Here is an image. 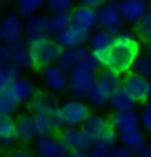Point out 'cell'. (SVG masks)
<instances>
[{"label": "cell", "mask_w": 151, "mask_h": 157, "mask_svg": "<svg viewBox=\"0 0 151 157\" xmlns=\"http://www.w3.org/2000/svg\"><path fill=\"white\" fill-rule=\"evenodd\" d=\"M141 43L135 29L122 31L115 36L114 44L109 51V69L125 75L133 71L134 63L139 56Z\"/></svg>", "instance_id": "cell-1"}, {"label": "cell", "mask_w": 151, "mask_h": 157, "mask_svg": "<svg viewBox=\"0 0 151 157\" xmlns=\"http://www.w3.org/2000/svg\"><path fill=\"white\" fill-rule=\"evenodd\" d=\"M25 20L17 12H11L5 15L0 24V36L3 44L15 47L21 44L25 39Z\"/></svg>", "instance_id": "cell-2"}, {"label": "cell", "mask_w": 151, "mask_h": 157, "mask_svg": "<svg viewBox=\"0 0 151 157\" xmlns=\"http://www.w3.org/2000/svg\"><path fill=\"white\" fill-rule=\"evenodd\" d=\"M98 24L99 29L117 36L123 31L125 20L121 12V0H110L103 7L98 10Z\"/></svg>", "instance_id": "cell-3"}, {"label": "cell", "mask_w": 151, "mask_h": 157, "mask_svg": "<svg viewBox=\"0 0 151 157\" xmlns=\"http://www.w3.org/2000/svg\"><path fill=\"white\" fill-rule=\"evenodd\" d=\"M95 80H97L95 73L88 72V71L76 67L69 73V85H68L69 95H70L72 99L84 101L85 99H88L89 92L93 88Z\"/></svg>", "instance_id": "cell-4"}, {"label": "cell", "mask_w": 151, "mask_h": 157, "mask_svg": "<svg viewBox=\"0 0 151 157\" xmlns=\"http://www.w3.org/2000/svg\"><path fill=\"white\" fill-rule=\"evenodd\" d=\"M55 135L70 151H74V149L90 151L97 143L94 137H92L89 133H86L82 128L77 127H65L60 131H57Z\"/></svg>", "instance_id": "cell-5"}, {"label": "cell", "mask_w": 151, "mask_h": 157, "mask_svg": "<svg viewBox=\"0 0 151 157\" xmlns=\"http://www.w3.org/2000/svg\"><path fill=\"white\" fill-rule=\"evenodd\" d=\"M60 111L63 113L67 127H78L82 125L86 119L92 115L90 107L82 100L69 99L60 105Z\"/></svg>", "instance_id": "cell-6"}, {"label": "cell", "mask_w": 151, "mask_h": 157, "mask_svg": "<svg viewBox=\"0 0 151 157\" xmlns=\"http://www.w3.org/2000/svg\"><path fill=\"white\" fill-rule=\"evenodd\" d=\"M33 149L37 157H68L72 152L56 135L38 136L33 143Z\"/></svg>", "instance_id": "cell-7"}, {"label": "cell", "mask_w": 151, "mask_h": 157, "mask_svg": "<svg viewBox=\"0 0 151 157\" xmlns=\"http://www.w3.org/2000/svg\"><path fill=\"white\" fill-rule=\"evenodd\" d=\"M31 52H32V69L42 71L46 67L56 64L57 59L63 52V48L55 41V39H52L40 48Z\"/></svg>", "instance_id": "cell-8"}, {"label": "cell", "mask_w": 151, "mask_h": 157, "mask_svg": "<svg viewBox=\"0 0 151 157\" xmlns=\"http://www.w3.org/2000/svg\"><path fill=\"white\" fill-rule=\"evenodd\" d=\"M60 105L61 104H59V100L53 93L46 91H37L36 95L25 104V107L27 111L32 115L41 113V115L52 116L60 108Z\"/></svg>", "instance_id": "cell-9"}, {"label": "cell", "mask_w": 151, "mask_h": 157, "mask_svg": "<svg viewBox=\"0 0 151 157\" xmlns=\"http://www.w3.org/2000/svg\"><path fill=\"white\" fill-rule=\"evenodd\" d=\"M90 37L92 33L88 32L86 29H82L81 27L77 25H72L67 31H64L61 35H59L55 39V41L63 49H73L89 45Z\"/></svg>", "instance_id": "cell-10"}, {"label": "cell", "mask_w": 151, "mask_h": 157, "mask_svg": "<svg viewBox=\"0 0 151 157\" xmlns=\"http://www.w3.org/2000/svg\"><path fill=\"white\" fill-rule=\"evenodd\" d=\"M73 25L81 27L82 29H86L88 32H95L99 29L98 24V10L86 7L82 4L76 6L70 12Z\"/></svg>", "instance_id": "cell-11"}, {"label": "cell", "mask_w": 151, "mask_h": 157, "mask_svg": "<svg viewBox=\"0 0 151 157\" xmlns=\"http://www.w3.org/2000/svg\"><path fill=\"white\" fill-rule=\"evenodd\" d=\"M122 87L137 100L138 104H146L147 99V89H149V80L142 77L141 75L130 71L123 75Z\"/></svg>", "instance_id": "cell-12"}, {"label": "cell", "mask_w": 151, "mask_h": 157, "mask_svg": "<svg viewBox=\"0 0 151 157\" xmlns=\"http://www.w3.org/2000/svg\"><path fill=\"white\" fill-rule=\"evenodd\" d=\"M119 143L129 148L134 156H142L146 148L149 147L145 131L139 127L127 132H122L119 135Z\"/></svg>", "instance_id": "cell-13"}, {"label": "cell", "mask_w": 151, "mask_h": 157, "mask_svg": "<svg viewBox=\"0 0 151 157\" xmlns=\"http://www.w3.org/2000/svg\"><path fill=\"white\" fill-rule=\"evenodd\" d=\"M147 8H149V3L145 0H121V12L123 20L130 25H137L142 20Z\"/></svg>", "instance_id": "cell-14"}, {"label": "cell", "mask_w": 151, "mask_h": 157, "mask_svg": "<svg viewBox=\"0 0 151 157\" xmlns=\"http://www.w3.org/2000/svg\"><path fill=\"white\" fill-rule=\"evenodd\" d=\"M0 92H7L9 96H12L19 104H27L32 97L36 95L37 88L31 78L21 77L20 80H17L13 85H11L7 89H2Z\"/></svg>", "instance_id": "cell-15"}, {"label": "cell", "mask_w": 151, "mask_h": 157, "mask_svg": "<svg viewBox=\"0 0 151 157\" xmlns=\"http://www.w3.org/2000/svg\"><path fill=\"white\" fill-rule=\"evenodd\" d=\"M44 81L52 92H61L64 89H68L69 85V75L63 72L56 64L46 67L41 71Z\"/></svg>", "instance_id": "cell-16"}, {"label": "cell", "mask_w": 151, "mask_h": 157, "mask_svg": "<svg viewBox=\"0 0 151 157\" xmlns=\"http://www.w3.org/2000/svg\"><path fill=\"white\" fill-rule=\"evenodd\" d=\"M110 125L117 129L119 133L127 132L131 129H135L141 124V117L135 111H122V112H114L109 117Z\"/></svg>", "instance_id": "cell-17"}, {"label": "cell", "mask_w": 151, "mask_h": 157, "mask_svg": "<svg viewBox=\"0 0 151 157\" xmlns=\"http://www.w3.org/2000/svg\"><path fill=\"white\" fill-rule=\"evenodd\" d=\"M113 91L114 89L111 87H109L105 81L97 77L95 83L93 85V88L90 89V92H89V96H88L86 100L93 105V107L102 108V107H105L106 104H109Z\"/></svg>", "instance_id": "cell-18"}, {"label": "cell", "mask_w": 151, "mask_h": 157, "mask_svg": "<svg viewBox=\"0 0 151 157\" xmlns=\"http://www.w3.org/2000/svg\"><path fill=\"white\" fill-rule=\"evenodd\" d=\"M109 105L111 109H114V112H122V111H135V107L138 105V103L125 88L118 87L111 93Z\"/></svg>", "instance_id": "cell-19"}, {"label": "cell", "mask_w": 151, "mask_h": 157, "mask_svg": "<svg viewBox=\"0 0 151 157\" xmlns=\"http://www.w3.org/2000/svg\"><path fill=\"white\" fill-rule=\"evenodd\" d=\"M76 53V63L77 67L81 69H85L88 72L95 73L99 71V64L95 59L94 52L89 47H80V48H73Z\"/></svg>", "instance_id": "cell-20"}, {"label": "cell", "mask_w": 151, "mask_h": 157, "mask_svg": "<svg viewBox=\"0 0 151 157\" xmlns=\"http://www.w3.org/2000/svg\"><path fill=\"white\" fill-rule=\"evenodd\" d=\"M16 131H17V137L19 141L24 144L34 143L37 139V133L34 129V123L32 116H19L16 119Z\"/></svg>", "instance_id": "cell-21"}, {"label": "cell", "mask_w": 151, "mask_h": 157, "mask_svg": "<svg viewBox=\"0 0 151 157\" xmlns=\"http://www.w3.org/2000/svg\"><path fill=\"white\" fill-rule=\"evenodd\" d=\"M0 141L4 148H11L19 141L16 120L12 117H0Z\"/></svg>", "instance_id": "cell-22"}, {"label": "cell", "mask_w": 151, "mask_h": 157, "mask_svg": "<svg viewBox=\"0 0 151 157\" xmlns=\"http://www.w3.org/2000/svg\"><path fill=\"white\" fill-rule=\"evenodd\" d=\"M109 125H110L109 119H106V117L101 115H93L92 113L86 119V121L81 125V128L98 141V139L102 136V133L109 128Z\"/></svg>", "instance_id": "cell-23"}, {"label": "cell", "mask_w": 151, "mask_h": 157, "mask_svg": "<svg viewBox=\"0 0 151 157\" xmlns=\"http://www.w3.org/2000/svg\"><path fill=\"white\" fill-rule=\"evenodd\" d=\"M115 36L113 33L107 32L105 29H98L92 33L90 41H89V48L93 52H103V51H109L114 44Z\"/></svg>", "instance_id": "cell-24"}, {"label": "cell", "mask_w": 151, "mask_h": 157, "mask_svg": "<svg viewBox=\"0 0 151 157\" xmlns=\"http://www.w3.org/2000/svg\"><path fill=\"white\" fill-rule=\"evenodd\" d=\"M73 25L70 13H59L50 15L48 21V33L52 39H56L64 31H67L69 27Z\"/></svg>", "instance_id": "cell-25"}, {"label": "cell", "mask_w": 151, "mask_h": 157, "mask_svg": "<svg viewBox=\"0 0 151 157\" xmlns=\"http://www.w3.org/2000/svg\"><path fill=\"white\" fill-rule=\"evenodd\" d=\"M48 21L49 16L45 13H34L25 19V31L27 35H49L48 33Z\"/></svg>", "instance_id": "cell-26"}, {"label": "cell", "mask_w": 151, "mask_h": 157, "mask_svg": "<svg viewBox=\"0 0 151 157\" xmlns=\"http://www.w3.org/2000/svg\"><path fill=\"white\" fill-rule=\"evenodd\" d=\"M12 48H13V60H12L13 64L19 67L21 71L32 68V52L27 48L24 41L21 44L12 47Z\"/></svg>", "instance_id": "cell-27"}, {"label": "cell", "mask_w": 151, "mask_h": 157, "mask_svg": "<svg viewBox=\"0 0 151 157\" xmlns=\"http://www.w3.org/2000/svg\"><path fill=\"white\" fill-rule=\"evenodd\" d=\"M21 78V69L12 64L0 68V91L2 89H7L11 85H13L17 80Z\"/></svg>", "instance_id": "cell-28"}, {"label": "cell", "mask_w": 151, "mask_h": 157, "mask_svg": "<svg viewBox=\"0 0 151 157\" xmlns=\"http://www.w3.org/2000/svg\"><path fill=\"white\" fill-rule=\"evenodd\" d=\"M45 6V0H16V12L21 17H29L34 13H38Z\"/></svg>", "instance_id": "cell-29"}, {"label": "cell", "mask_w": 151, "mask_h": 157, "mask_svg": "<svg viewBox=\"0 0 151 157\" xmlns=\"http://www.w3.org/2000/svg\"><path fill=\"white\" fill-rule=\"evenodd\" d=\"M33 123H34V129H36L37 137L38 136H48V135H55L56 129L55 125L52 123V119L48 115H32Z\"/></svg>", "instance_id": "cell-30"}, {"label": "cell", "mask_w": 151, "mask_h": 157, "mask_svg": "<svg viewBox=\"0 0 151 157\" xmlns=\"http://www.w3.org/2000/svg\"><path fill=\"white\" fill-rule=\"evenodd\" d=\"M19 108H20V104L12 96H9L7 92H0V115L2 117H12Z\"/></svg>", "instance_id": "cell-31"}, {"label": "cell", "mask_w": 151, "mask_h": 157, "mask_svg": "<svg viewBox=\"0 0 151 157\" xmlns=\"http://www.w3.org/2000/svg\"><path fill=\"white\" fill-rule=\"evenodd\" d=\"M45 7L50 15L70 13L74 8V0H45Z\"/></svg>", "instance_id": "cell-32"}, {"label": "cell", "mask_w": 151, "mask_h": 157, "mask_svg": "<svg viewBox=\"0 0 151 157\" xmlns=\"http://www.w3.org/2000/svg\"><path fill=\"white\" fill-rule=\"evenodd\" d=\"M56 65L67 75L70 73L77 67L74 49H63V52H61V55L56 61Z\"/></svg>", "instance_id": "cell-33"}, {"label": "cell", "mask_w": 151, "mask_h": 157, "mask_svg": "<svg viewBox=\"0 0 151 157\" xmlns=\"http://www.w3.org/2000/svg\"><path fill=\"white\" fill-rule=\"evenodd\" d=\"M101 80H103L105 83L111 87L113 89L118 88V87H122V81H123V75L115 72L113 69H109V68H105V69H101L98 72V76H97Z\"/></svg>", "instance_id": "cell-34"}, {"label": "cell", "mask_w": 151, "mask_h": 157, "mask_svg": "<svg viewBox=\"0 0 151 157\" xmlns=\"http://www.w3.org/2000/svg\"><path fill=\"white\" fill-rule=\"evenodd\" d=\"M133 71L147 80H151V57L147 55H139L134 63Z\"/></svg>", "instance_id": "cell-35"}, {"label": "cell", "mask_w": 151, "mask_h": 157, "mask_svg": "<svg viewBox=\"0 0 151 157\" xmlns=\"http://www.w3.org/2000/svg\"><path fill=\"white\" fill-rule=\"evenodd\" d=\"M49 40H52L49 35H25L24 44L29 51H34L40 48L41 45H44L45 43H48Z\"/></svg>", "instance_id": "cell-36"}, {"label": "cell", "mask_w": 151, "mask_h": 157, "mask_svg": "<svg viewBox=\"0 0 151 157\" xmlns=\"http://www.w3.org/2000/svg\"><path fill=\"white\" fill-rule=\"evenodd\" d=\"M119 135H121V133H119L117 129L113 127V125H109V128L102 133V136L98 139V141L99 143H102V144H105V145H107L109 148H113V147H115V145L118 144Z\"/></svg>", "instance_id": "cell-37"}, {"label": "cell", "mask_w": 151, "mask_h": 157, "mask_svg": "<svg viewBox=\"0 0 151 157\" xmlns=\"http://www.w3.org/2000/svg\"><path fill=\"white\" fill-rule=\"evenodd\" d=\"M141 127L146 133L151 135V101H147L143 104V108L141 111Z\"/></svg>", "instance_id": "cell-38"}, {"label": "cell", "mask_w": 151, "mask_h": 157, "mask_svg": "<svg viewBox=\"0 0 151 157\" xmlns=\"http://www.w3.org/2000/svg\"><path fill=\"white\" fill-rule=\"evenodd\" d=\"M13 60V48L11 45L3 44L0 47V68L12 64Z\"/></svg>", "instance_id": "cell-39"}, {"label": "cell", "mask_w": 151, "mask_h": 157, "mask_svg": "<svg viewBox=\"0 0 151 157\" xmlns=\"http://www.w3.org/2000/svg\"><path fill=\"white\" fill-rule=\"evenodd\" d=\"M89 157H110V148L107 145L97 141L90 151H88Z\"/></svg>", "instance_id": "cell-40"}, {"label": "cell", "mask_w": 151, "mask_h": 157, "mask_svg": "<svg viewBox=\"0 0 151 157\" xmlns=\"http://www.w3.org/2000/svg\"><path fill=\"white\" fill-rule=\"evenodd\" d=\"M110 157H134V155L127 147L117 144L115 147L110 148Z\"/></svg>", "instance_id": "cell-41"}, {"label": "cell", "mask_w": 151, "mask_h": 157, "mask_svg": "<svg viewBox=\"0 0 151 157\" xmlns=\"http://www.w3.org/2000/svg\"><path fill=\"white\" fill-rule=\"evenodd\" d=\"M150 25H151V6H149V8H147L146 13L143 15L142 20L139 21L137 25H135V31H137L138 36H139V33H141L142 31H145L147 27H150Z\"/></svg>", "instance_id": "cell-42"}, {"label": "cell", "mask_w": 151, "mask_h": 157, "mask_svg": "<svg viewBox=\"0 0 151 157\" xmlns=\"http://www.w3.org/2000/svg\"><path fill=\"white\" fill-rule=\"evenodd\" d=\"M109 2L110 0H78L80 4L86 6V7H92V8H95V10H99L101 7H103Z\"/></svg>", "instance_id": "cell-43"}, {"label": "cell", "mask_w": 151, "mask_h": 157, "mask_svg": "<svg viewBox=\"0 0 151 157\" xmlns=\"http://www.w3.org/2000/svg\"><path fill=\"white\" fill-rule=\"evenodd\" d=\"M7 157H33V156L27 149H15V151H11Z\"/></svg>", "instance_id": "cell-44"}, {"label": "cell", "mask_w": 151, "mask_h": 157, "mask_svg": "<svg viewBox=\"0 0 151 157\" xmlns=\"http://www.w3.org/2000/svg\"><path fill=\"white\" fill-rule=\"evenodd\" d=\"M139 39H142V41H145L146 44H151V25L139 33Z\"/></svg>", "instance_id": "cell-45"}, {"label": "cell", "mask_w": 151, "mask_h": 157, "mask_svg": "<svg viewBox=\"0 0 151 157\" xmlns=\"http://www.w3.org/2000/svg\"><path fill=\"white\" fill-rule=\"evenodd\" d=\"M68 157H89L88 151H82V149H74L70 152V155Z\"/></svg>", "instance_id": "cell-46"}, {"label": "cell", "mask_w": 151, "mask_h": 157, "mask_svg": "<svg viewBox=\"0 0 151 157\" xmlns=\"http://www.w3.org/2000/svg\"><path fill=\"white\" fill-rule=\"evenodd\" d=\"M141 157H151V144L146 148V151L143 152V155H142Z\"/></svg>", "instance_id": "cell-47"}, {"label": "cell", "mask_w": 151, "mask_h": 157, "mask_svg": "<svg viewBox=\"0 0 151 157\" xmlns=\"http://www.w3.org/2000/svg\"><path fill=\"white\" fill-rule=\"evenodd\" d=\"M147 99L151 101V80H149V89H147Z\"/></svg>", "instance_id": "cell-48"}, {"label": "cell", "mask_w": 151, "mask_h": 157, "mask_svg": "<svg viewBox=\"0 0 151 157\" xmlns=\"http://www.w3.org/2000/svg\"><path fill=\"white\" fill-rule=\"evenodd\" d=\"M146 52H147V56H149V57H151V44H147Z\"/></svg>", "instance_id": "cell-49"}, {"label": "cell", "mask_w": 151, "mask_h": 157, "mask_svg": "<svg viewBox=\"0 0 151 157\" xmlns=\"http://www.w3.org/2000/svg\"><path fill=\"white\" fill-rule=\"evenodd\" d=\"M3 3H8V2H12V0H2Z\"/></svg>", "instance_id": "cell-50"}, {"label": "cell", "mask_w": 151, "mask_h": 157, "mask_svg": "<svg viewBox=\"0 0 151 157\" xmlns=\"http://www.w3.org/2000/svg\"><path fill=\"white\" fill-rule=\"evenodd\" d=\"M145 2H147V3H151V0H145Z\"/></svg>", "instance_id": "cell-51"}, {"label": "cell", "mask_w": 151, "mask_h": 157, "mask_svg": "<svg viewBox=\"0 0 151 157\" xmlns=\"http://www.w3.org/2000/svg\"><path fill=\"white\" fill-rule=\"evenodd\" d=\"M2 157H7V156H2Z\"/></svg>", "instance_id": "cell-52"}]
</instances>
